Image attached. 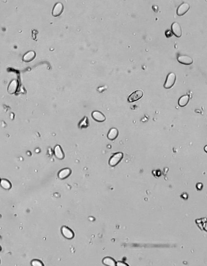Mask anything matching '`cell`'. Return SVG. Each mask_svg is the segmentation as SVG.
Listing matches in <instances>:
<instances>
[{"label":"cell","mask_w":207,"mask_h":266,"mask_svg":"<svg viewBox=\"0 0 207 266\" xmlns=\"http://www.w3.org/2000/svg\"><path fill=\"white\" fill-rule=\"evenodd\" d=\"M123 154L122 152H118L114 154L109 159V163L110 166H115L119 164L123 159Z\"/></svg>","instance_id":"cell-1"},{"label":"cell","mask_w":207,"mask_h":266,"mask_svg":"<svg viewBox=\"0 0 207 266\" xmlns=\"http://www.w3.org/2000/svg\"><path fill=\"white\" fill-rule=\"evenodd\" d=\"M176 80V76L175 73H169L164 85V87L166 89L171 88L175 84Z\"/></svg>","instance_id":"cell-2"},{"label":"cell","mask_w":207,"mask_h":266,"mask_svg":"<svg viewBox=\"0 0 207 266\" xmlns=\"http://www.w3.org/2000/svg\"><path fill=\"white\" fill-rule=\"evenodd\" d=\"M61 232L63 237L66 239H72L74 237V233L72 230L66 226H63L61 228Z\"/></svg>","instance_id":"cell-3"},{"label":"cell","mask_w":207,"mask_h":266,"mask_svg":"<svg viewBox=\"0 0 207 266\" xmlns=\"http://www.w3.org/2000/svg\"><path fill=\"white\" fill-rule=\"evenodd\" d=\"M143 95L142 90H138L132 93L128 97V100L130 102H134L141 98Z\"/></svg>","instance_id":"cell-4"},{"label":"cell","mask_w":207,"mask_h":266,"mask_svg":"<svg viewBox=\"0 0 207 266\" xmlns=\"http://www.w3.org/2000/svg\"><path fill=\"white\" fill-rule=\"evenodd\" d=\"M177 60L179 63L185 65H190L193 63V60L189 56L183 55L178 56Z\"/></svg>","instance_id":"cell-5"},{"label":"cell","mask_w":207,"mask_h":266,"mask_svg":"<svg viewBox=\"0 0 207 266\" xmlns=\"http://www.w3.org/2000/svg\"><path fill=\"white\" fill-rule=\"evenodd\" d=\"M64 7L62 3H58L54 6L53 9L52 15L54 17H57L59 16L63 12Z\"/></svg>","instance_id":"cell-6"},{"label":"cell","mask_w":207,"mask_h":266,"mask_svg":"<svg viewBox=\"0 0 207 266\" xmlns=\"http://www.w3.org/2000/svg\"><path fill=\"white\" fill-rule=\"evenodd\" d=\"M172 29L173 33L177 37H180L182 35V30L180 25L177 22H175L172 24Z\"/></svg>","instance_id":"cell-7"},{"label":"cell","mask_w":207,"mask_h":266,"mask_svg":"<svg viewBox=\"0 0 207 266\" xmlns=\"http://www.w3.org/2000/svg\"><path fill=\"white\" fill-rule=\"evenodd\" d=\"M190 8V5L187 3H183L178 7L177 14L178 16H182L186 13Z\"/></svg>","instance_id":"cell-8"},{"label":"cell","mask_w":207,"mask_h":266,"mask_svg":"<svg viewBox=\"0 0 207 266\" xmlns=\"http://www.w3.org/2000/svg\"><path fill=\"white\" fill-rule=\"evenodd\" d=\"M71 173V170L69 168H65L61 170L59 172L58 176L60 179H66L68 177H69Z\"/></svg>","instance_id":"cell-9"},{"label":"cell","mask_w":207,"mask_h":266,"mask_svg":"<svg viewBox=\"0 0 207 266\" xmlns=\"http://www.w3.org/2000/svg\"><path fill=\"white\" fill-rule=\"evenodd\" d=\"M92 118L94 120L98 122H103L105 121V116L102 112L98 111H95L92 114Z\"/></svg>","instance_id":"cell-10"},{"label":"cell","mask_w":207,"mask_h":266,"mask_svg":"<svg viewBox=\"0 0 207 266\" xmlns=\"http://www.w3.org/2000/svg\"><path fill=\"white\" fill-rule=\"evenodd\" d=\"M54 154L56 158L59 160H62L65 157V154L59 145H57L54 149Z\"/></svg>","instance_id":"cell-11"},{"label":"cell","mask_w":207,"mask_h":266,"mask_svg":"<svg viewBox=\"0 0 207 266\" xmlns=\"http://www.w3.org/2000/svg\"><path fill=\"white\" fill-rule=\"evenodd\" d=\"M35 57V52L33 51H30L26 53L23 56V60L24 62H30L32 61L33 60H34Z\"/></svg>","instance_id":"cell-12"},{"label":"cell","mask_w":207,"mask_h":266,"mask_svg":"<svg viewBox=\"0 0 207 266\" xmlns=\"http://www.w3.org/2000/svg\"><path fill=\"white\" fill-rule=\"evenodd\" d=\"M18 83L17 81L14 80L11 81L8 86V92L10 94L15 93L17 90Z\"/></svg>","instance_id":"cell-13"},{"label":"cell","mask_w":207,"mask_h":266,"mask_svg":"<svg viewBox=\"0 0 207 266\" xmlns=\"http://www.w3.org/2000/svg\"><path fill=\"white\" fill-rule=\"evenodd\" d=\"M119 134L118 130L115 128L111 129L107 135V137L109 140H114L117 138Z\"/></svg>","instance_id":"cell-14"},{"label":"cell","mask_w":207,"mask_h":266,"mask_svg":"<svg viewBox=\"0 0 207 266\" xmlns=\"http://www.w3.org/2000/svg\"><path fill=\"white\" fill-rule=\"evenodd\" d=\"M189 100V97L188 95H185L181 97L178 100V104L181 107L185 106L188 104Z\"/></svg>","instance_id":"cell-15"},{"label":"cell","mask_w":207,"mask_h":266,"mask_svg":"<svg viewBox=\"0 0 207 266\" xmlns=\"http://www.w3.org/2000/svg\"><path fill=\"white\" fill-rule=\"evenodd\" d=\"M1 186L2 188L5 190H10L12 187L11 183L7 179H1Z\"/></svg>","instance_id":"cell-16"},{"label":"cell","mask_w":207,"mask_h":266,"mask_svg":"<svg viewBox=\"0 0 207 266\" xmlns=\"http://www.w3.org/2000/svg\"><path fill=\"white\" fill-rule=\"evenodd\" d=\"M103 263L106 265L115 266V262L113 259L110 257H106L103 260Z\"/></svg>","instance_id":"cell-17"},{"label":"cell","mask_w":207,"mask_h":266,"mask_svg":"<svg viewBox=\"0 0 207 266\" xmlns=\"http://www.w3.org/2000/svg\"><path fill=\"white\" fill-rule=\"evenodd\" d=\"M31 264L34 266H44L43 263L41 261L38 260V259H33L32 261Z\"/></svg>","instance_id":"cell-18"},{"label":"cell","mask_w":207,"mask_h":266,"mask_svg":"<svg viewBox=\"0 0 207 266\" xmlns=\"http://www.w3.org/2000/svg\"><path fill=\"white\" fill-rule=\"evenodd\" d=\"M172 32L170 30H167V31L165 32V35L167 37H170L172 36Z\"/></svg>","instance_id":"cell-19"},{"label":"cell","mask_w":207,"mask_h":266,"mask_svg":"<svg viewBox=\"0 0 207 266\" xmlns=\"http://www.w3.org/2000/svg\"><path fill=\"white\" fill-rule=\"evenodd\" d=\"M203 227L204 229L207 232V222L204 223L203 226Z\"/></svg>","instance_id":"cell-20"},{"label":"cell","mask_w":207,"mask_h":266,"mask_svg":"<svg viewBox=\"0 0 207 266\" xmlns=\"http://www.w3.org/2000/svg\"><path fill=\"white\" fill-rule=\"evenodd\" d=\"M117 265L118 266H125L126 265L124 263H123V262H119V263H117Z\"/></svg>","instance_id":"cell-21"},{"label":"cell","mask_w":207,"mask_h":266,"mask_svg":"<svg viewBox=\"0 0 207 266\" xmlns=\"http://www.w3.org/2000/svg\"><path fill=\"white\" fill-rule=\"evenodd\" d=\"M204 150L207 153V145H206V146L205 147Z\"/></svg>","instance_id":"cell-22"}]
</instances>
